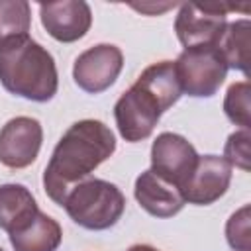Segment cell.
I'll return each instance as SVG.
<instances>
[{
	"label": "cell",
	"mask_w": 251,
	"mask_h": 251,
	"mask_svg": "<svg viewBox=\"0 0 251 251\" xmlns=\"http://www.w3.org/2000/svg\"><path fill=\"white\" fill-rule=\"evenodd\" d=\"M116 151L112 129L100 120L75 122L59 139L43 173L45 194L63 206L69 190Z\"/></svg>",
	"instance_id": "1"
},
{
	"label": "cell",
	"mask_w": 251,
	"mask_h": 251,
	"mask_svg": "<svg viewBox=\"0 0 251 251\" xmlns=\"http://www.w3.org/2000/svg\"><path fill=\"white\" fill-rule=\"evenodd\" d=\"M182 94L176 78L175 61H159L149 65L114 106V118L120 135L129 141L147 139L161 114L167 112Z\"/></svg>",
	"instance_id": "2"
},
{
	"label": "cell",
	"mask_w": 251,
	"mask_h": 251,
	"mask_svg": "<svg viewBox=\"0 0 251 251\" xmlns=\"http://www.w3.org/2000/svg\"><path fill=\"white\" fill-rule=\"evenodd\" d=\"M0 82L20 98L49 102L59 88L53 55L29 35L0 43Z\"/></svg>",
	"instance_id": "3"
},
{
	"label": "cell",
	"mask_w": 251,
	"mask_h": 251,
	"mask_svg": "<svg viewBox=\"0 0 251 251\" xmlns=\"http://www.w3.org/2000/svg\"><path fill=\"white\" fill-rule=\"evenodd\" d=\"M63 208L80 227L102 231L118 224L126 210V196L108 180L86 178L69 190Z\"/></svg>",
	"instance_id": "4"
},
{
	"label": "cell",
	"mask_w": 251,
	"mask_h": 251,
	"mask_svg": "<svg viewBox=\"0 0 251 251\" xmlns=\"http://www.w3.org/2000/svg\"><path fill=\"white\" fill-rule=\"evenodd\" d=\"M175 71L182 92L194 98H210L220 90L229 69L218 47H192L178 55Z\"/></svg>",
	"instance_id": "5"
},
{
	"label": "cell",
	"mask_w": 251,
	"mask_h": 251,
	"mask_svg": "<svg viewBox=\"0 0 251 251\" xmlns=\"http://www.w3.org/2000/svg\"><path fill=\"white\" fill-rule=\"evenodd\" d=\"M227 25V8L220 4L184 2L175 20V31L184 49L218 47Z\"/></svg>",
	"instance_id": "6"
},
{
	"label": "cell",
	"mask_w": 251,
	"mask_h": 251,
	"mask_svg": "<svg viewBox=\"0 0 251 251\" xmlns=\"http://www.w3.org/2000/svg\"><path fill=\"white\" fill-rule=\"evenodd\" d=\"M198 153L194 145L178 133L163 131L155 137L151 145V169L159 178L167 180L169 184L176 186L178 190L190 178L196 163Z\"/></svg>",
	"instance_id": "7"
},
{
	"label": "cell",
	"mask_w": 251,
	"mask_h": 251,
	"mask_svg": "<svg viewBox=\"0 0 251 251\" xmlns=\"http://www.w3.org/2000/svg\"><path fill=\"white\" fill-rule=\"evenodd\" d=\"M124 67V55L120 47L112 43H98L82 51L73 65V78L78 88L88 94H100L108 90L120 76Z\"/></svg>",
	"instance_id": "8"
},
{
	"label": "cell",
	"mask_w": 251,
	"mask_h": 251,
	"mask_svg": "<svg viewBox=\"0 0 251 251\" xmlns=\"http://www.w3.org/2000/svg\"><path fill=\"white\" fill-rule=\"evenodd\" d=\"M43 129L35 118L18 116L0 129V163L8 169L29 167L41 149Z\"/></svg>",
	"instance_id": "9"
},
{
	"label": "cell",
	"mask_w": 251,
	"mask_h": 251,
	"mask_svg": "<svg viewBox=\"0 0 251 251\" xmlns=\"http://www.w3.org/2000/svg\"><path fill=\"white\" fill-rule=\"evenodd\" d=\"M231 182V165L218 155H202L190 175L182 184L180 194L184 202L196 206H208L220 200Z\"/></svg>",
	"instance_id": "10"
},
{
	"label": "cell",
	"mask_w": 251,
	"mask_h": 251,
	"mask_svg": "<svg viewBox=\"0 0 251 251\" xmlns=\"http://www.w3.org/2000/svg\"><path fill=\"white\" fill-rule=\"evenodd\" d=\"M39 16L45 31L61 43L78 41L80 37L86 35L92 24L90 6L84 0L41 2Z\"/></svg>",
	"instance_id": "11"
},
{
	"label": "cell",
	"mask_w": 251,
	"mask_h": 251,
	"mask_svg": "<svg viewBox=\"0 0 251 251\" xmlns=\"http://www.w3.org/2000/svg\"><path fill=\"white\" fill-rule=\"evenodd\" d=\"M133 194L139 206L155 218H173L186 204L180 190L159 178L153 171H143L135 178Z\"/></svg>",
	"instance_id": "12"
},
{
	"label": "cell",
	"mask_w": 251,
	"mask_h": 251,
	"mask_svg": "<svg viewBox=\"0 0 251 251\" xmlns=\"http://www.w3.org/2000/svg\"><path fill=\"white\" fill-rule=\"evenodd\" d=\"M37 212V202L24 184H0V229L8 235L31 224Z\"/></svg>",
	"instance_id": "13"
},
{
	"label": "cell",
	"mask_w": 251,
	"mask_h": 251,
	"mask_svg": "<svg viewBox=\"0 0 251 251\" xmlns=\"http://www.w3.org/2000/svg\"><path fill=\"white\" fill-rule=\"evenodd\" d=\"M14 251H57L63 239V229L57 220L37 212L24 229L8 235Z\"/></svg>",
	"instance_id": "14"
},
{
	"label": "cell",
	"mask_w": 251,
	"mask_h": 251,
	"mask_svg": "<svg viewBox=\"0 0 251 251\" xmlns=\"http://www.w3.org/2000/svg\"><path fill=\"white\" fill-rule=\"evenodd\" d=\"M249 20H237L226 25L224 35L218 43V51L222 53L227 69H237L243 75H249L247 69V51H249Z\"/></svg>",
	"instance_id": "15"
},
{
	"label": "cell",
	"mask_w": 251,
	"mask_h": 251,
	"mask_svg": "<svg viewBox=\"0 0 251 251\" xmlns=\"http://www.w3.org/2000/svg\"><path fill=\"white\" fill-rule=\"evenodd\" d=\"M31 6L25 0H0V43L29 35Z\"/></svg>",
	"instance_id": "16"
},
{
	"label": "cell",
	"mask_w": 251,
	"mask_h": 251,
	"mask_svg": "<svg viewBox=\"0 0 251 251\" xmlns=\"http://www.w3.org/2000/svg\"><path fill=\"white\" fill-rule=\"evenodd\" d=\"M249 82H235L227 88L226 98H224V112L227 116V120L235 126H239L241 129H249L251 126V116H249Z\"/></svg>",
	"instance_id": "17"
},
{
	"label": "cell",
	"mask_w": 251,
	"mask_h": 251,
	"mask_svg": "<svg viewBox=\"0 0 251 251\" xmlns=\"http://www.w3.org/2000/svg\"><path fill=\"white\" fill-rule=\"evenodd\" d=\"M249 141H251V135H249V129H239V131H233L227 141H226V147H224V159L231 165V167H237L241 171H249L251 169V163H249Z\"/></svg>",
	"instance_id": "18"
},
{
	"label": "cell",
	"mask_w": 251,
	"mask_h": 251,
	"mask_svg": "<svg viewBox=\"0 0 251 251\" xmlns=\"http://www.w3.org/2000/svg\"><path fill=\"white\" fill-rule=\"evenodd\" d=\"M249 206L239 208L235 214H231V218L226 224V237L227 243L235 249V251H249Z\"/></svg>",
	"instance_id": "19"
},
{
	"label": "cell",
	"mask_w": 251,
	"mask_h": 251,
	"mask_svg": "<svg viewBox=\"0 0 251 251\" xmlns=\"http://www.w3.org/2000/svg\"><path fill=\"white\" fill-rule=\"evenodd\" d=\"M127 251H159V249H155L151 245H145V243H137V245H131Z\"/></svg>",
	"instance_id": "20"
}]
</instances>
